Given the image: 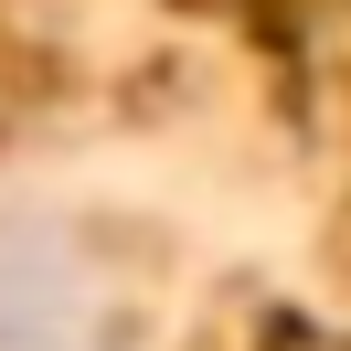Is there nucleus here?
<instances>
[{"mask_svg": "<svg viewBox=\"0 0 351 351\" xmlns=\"http://www.w3.org/2000/svg\"><path fill=\"white\" fill-rule=\"evenodd\" d=\"M0 351H107V287L43 223H0Z\"/></svg>", "mask_w": 351, "mask_h": 351, "instance_id": "nucleus-1", "label": "nucleus"}]
</instances>
